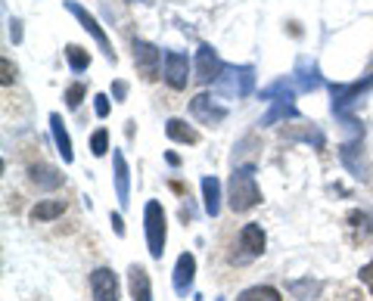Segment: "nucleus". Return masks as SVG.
I'll use <instances>...</instances> for the list:
<instances>
[{
    "label": "nucleus",
    "mask_w": 373,
    "mask_h": 301,
    "mask_svg": "<svg viewBox=\"0 0 373 301\" xmlns=\"http://www.w3.org/2000/svg\"><path fill=\"white\" fill-rule=\"evenodd\" d=\"M66 199H41V202H34L31 205V220L34 224H50V220H56V218H62L66 215Z\"/></svg>",
    "instance_id": "a211bd4d"
},
{
    "label": "nucleus",
    "mask_w": 373,
    "mask_h": 301,
    "mask_svg": "<svg viewBox=\"0 0 373 301\" xmlns=\"http://www.w3.org/2000/svg\"><path fill=\"white\" fill-rule=\"evenodd\" d=\"M237 301H283V295L274 286H249L239 292Z\"/></svg>",
    "instance_id": "5701e85b"
},
{
    "label": "nucleus",
    "mask_w": 373,
    "mask_h": 301,
    "mask_svg": "<svg viewBox=\"0 0 373 301\" xmlns=\"http://www.w3.org/2000/svg\"><path fill=\"white\" fill-rule=\"evenodd\" d=\"M361 140L364 137H352L349 143L339 146V162L345 165V171H349L352 177H358V180L367 183L370 180V165H367V158H364V143Z\"/></svg>",
    "instance_id": "39448f33"
},
{
    "label": "nucleus",
    "mask_w": 373,
    "mask_h": 301,
    "mask_svg": "<svg viewBox=\"0 0 373 301\" xmlns=\"http://www.w3.org/2000/svg\"><path fill=\"white\" fill-rule=\"evenodd\" d=\"M10 25H13V29H10V34H13V41H16V44H19V41H22V29H19V25H22V22H19V19H13Z\"/></svg>",
    "instance_id": "f704fd0d"
},
{
    "label": "nucleus",
    "mask_w": 373,
    "mask_h": 301,
    "mask_svg": "<svg viewBox=\"0 0 373 301\" xmlns=\"http://www.w3.org/2000/svg\"><path fill=\"white\" fill-rule=\"evenodd\" d=\"M162 78L171 91H186V81H190V59H186V53H177V50L165 53Z\"/></svg>",
    "instance_id": "423d86ee"
},
{
    "label": "nucleus",
    "mask_w": 373,
    "mask_h": 301,
    "mask_svg": "<svg viewBox=\"0 0 373 301\" xmlns=\"http://www.w3.org/2000/svg\"><path fill=\"white\" fill-rule=\"evenodd\" d=\"M124 96H128V84H124V81H115V84H112V100H115V103H124Z\"/></svg>",
    "instance_id": "2f4dec72"
},
{
    "label": "nucleus",
    "mask_w": 373,
    "mask_h": 301,
    "mask_svg": "<svg viewBox=\"0 0 373 301\" xmlns=\"http://www.w3.org/2000/svg\"><path fill=\"white\" fill-rule=\"evenodd\" d=\"M112 230H115V236H124V224H121V215H112Z\"/></svg>",
    "instance_id": "72a5a7b5"
},
{
    "label": "nucleus",
    "mask_w": 373,
    "mask_h": 301,
    "mask_svg": "<svg viewBox=\"0 0 373 301\" xmlns=\"http://www.w3.org/2000/svg\"><path fill=\"white\" fill-rule=\"evenodd\" d=\"M66 59H69V68L78 75V72H84L87 66H91V53L87 50H81L78 44H69L66 47Z\"/></svg>",
    "instance_id": "a878e982"
},
{
    "label": "nucleus",
    "mask_w": 373,
    "mask_h": 301,
    "mask_svg": "<svg viewBox=\"0 0 373 301\" xmlns=\"http://www.w3.org/2000/svg\"><path fill=\"white\" fill-rule=\"evenodd\" d=\"M112 165H115V196H119L121 208H128L131 205V168H128V162H124L121 149L112 153Z\"/></svg>",
    "instance_id": "4468645a"
},
{
    "label": "nucleus",
    "mask_w": 373,
    "mask_h": 301,
    "mask_svg": "<svg viewBox=\"0 0 373 301\" xmlns=\"http://www.w3.org/2000/svg\"><path fill=\"white\" fill-rule=\"evenodd\" d=\"M29 180H31V187L50 193V190H59L66 177L59 174V168H53V165H47V162H38V165L29 168Z\"/></svg>",
    "instance_id": "2eb2a0df"
},
{
    "label": "nucleus",
    "mask_w": 373,
    "mask_h": 301,
    "mask_svg": "<svg viewBox=\"0 0 373 301\" xmlns=\"http://www.w3.org/2000/svg\"><path fill=\"white\" fill-rule=\"evenodd\" d=\"M94 112H96V118H106V115H109V96L96 93L94 96Z\"/></svg>",
    "instance_id": "c756f323"
},
{
    "label": "nucleus",
    "mask_w": 373,
    "mask_h": 301,
    "mask_svg": "<svg viewBox=\"0 0 373 301\" xmlns=\"http://www.w3.org/2000/svg\"><path fill=\"white\" fill-rule=\"evenodd\" d=\"M224 63L218 59V53L209 47V44H202L199 53H197V66H193V72H197V81L199 84H218V78L224 75Z\"/></svg>",
    "instance_id": "6e6552de"
},
{
    "label": "nucleus",
    "mask_w": 373,
    "mask_h": 301,
    "mask_svg": "<svg viewBox=\"0 0 373 301\" xmlns=\"http://www.w3.org/2000/svg\"><path fill=\"white\" fill-rule=\"evenodd\" d=\"M162 63H165V53L159 47H153L146 41H134V66L146 81H156L159 72H162Z\"/></svg>",
    "instance_id": "0eeeda50"
},
{
    "label": "nucleus",
    "mask_w": 373,
    "mask_h": 301,
    "mask_svg": "<svg viewBox=\"0 0 373 301\" xmlns=\"http://www.w3.org/2000/svg\"><path fill=\"white\" fill-rule=\"evenodd\" d=\"M264 245H268V239H264V230L259 224H246L243 230L237 233V243H234V255H230V261L234 264H249L255 258H262L264 255Z\"/></svg>",
    "instance_id": "7ed1b4c3"
},
{
    "label": "nucleus",
    "mask_w": 373,
    "mask_h": 301,
    "mask_svg": "<svg viewBox=\"0 0 373 301\" xmlns=\"http://www.w3.org/2000/svg\"><path fill=\"white\" fill-rule=\"evenodd\" d=\"M91 295L94 301H119V277L109 267H96L91 273Z\"/></svg>",
    "instance_id": "f8f14e48"
},
{
    "label": "nucleus",
    "mask_w": 373,
    "mask_h": 301,
    "mask_svg": "<svg viewBox=\"0 0 373 301\" xmlns=\"http://www.w3.org/2000/svg\"><path fill=\"white\" fill-rule=\"evenodd\" d=\"M361 282H364V286H367V289L373 292V258H370V261L361 267Z\"/></svg>",
    "instance_id": "7c9ffc66"
},
{
    "label": "nucleus",
    "mask_w": 373,
    "mask_h": 301,
    "mask_svg": "<svg viewBox=\"0 0 373 301\" xmlns=\"http://www.w3.org/2000/svg\"><path fill=\"white\" fill-rule=\"evenodd\" d=\"M171 282H174V292L181 298H186L193 292V282H197V258L190 252H184L174 264V273H171Z\"/></svg>",
    "instance_id": "ddd939ff"
},
{
    "label": "nucleus",
    "mask_w": 373,
    "mask_h": 301,
    "mask_svg": "<svg viewBox=\"0 0 373 301\" xmlns=\"http://www.w3.org/2000/svg\"><path fill=\"white\" fill-rule=\"evenodd\" d=\"M373 87V75L361 78V81H352V84H330V93H333V115H349V106L361 100V93H367Z\"/></svg>",
    "instance_id": "20e7f679"
},
{
    "label": "nucleus",
    "mask_w": 373,
    "mask_h": 301,
    "mask_svg": "<svg viewBox=\"0 0 373 301\" xmlns=\"http://www.w3.org/2000/svg\"><path fill=\"white\" fill-rule=\"evenodd\" d=\"M84 96H87V87H84V84H72V87L66 91V106H69V109H78Z\"/></svg>",
    "instance_id": "c85d7f7f"
},
{
    "label": "nucleus",
    "mask_w": 373,
    "mask_h": 301,
    "mask_svg": "<svg viewBox=\"0 0 373 301\" xmlns=\"http://www.w3.org/2000/svg\"><path fill=\"white\" fill-rule=\"evenodd\" d=\"M308 63L305 59H302L299 63V72H296V81H299V91H317V87H321V75H317V68H305Z\"/></svg>",
    "instance_id": "bb28decb"
},
{
    "label": "nucleus",
    "mask_w": 373,
    "mask_h": 301,
    "mask_svg": "<svg viewBox=\"0 0 373 301\" xmlns=\"http://www.w3.org/2000/svg\"><path fill=\"white\" fill-rule=\"evenodd\" d=\"M289 292H292V295H296L299 301H311V298H314L317 295V292H321V282H317V280H292L289 282V286H287Z\"/></svg>",
    "instance_id": "393cba45"
},
{
    "label": "nucleus",
    "mask_w": 373,
    "mask_h": 301,
    "mask_svg": "<svg viewBox=\"0 0 373 301\" xmlns=\"http://www.w3.org/2000/svg\"><path fill=\"white\" fill-rule=\"evenodd\" d=\"M227 205L234 215H246L255 205H262V190L255 183V165L234 168V174L227 180Z\"/></svg>",
    "instance_id": "f257e3e1"
},
{
    "label": "nucleus",
    "mask_w": 373,
    "mask_h": 301,
    "mask_svg": "<svg viewBox=\"0 0 373 301\" xmlns=\"http://www.w3.org/2000/svg\"><path fill=\"white\" fill-rule=\"evenodd\" d=\"M165 162L171 165V168H177V165H181V155H177V153H165Z\"/></svg>",
    "instance_id": "c9c22d12"
},
{
    "label": "nucleus",
    "mask_w": 373,
    "mask_h": 301,
    "mask_svg": "<svg viewBox=\"0 0 373 301\" xmlns=\"http://www.w3.org/2000/svg\"><path fill=\"white\" fill-rule=\"evenodd\" d=\"M66 10L72 13L78 22H81V29H84V31H91V34H94V41L100 44V50L106 53V59H112V63H115V53H112V47H109V38H106V31L100 29V22H96L81 4H75V0H66Z\"/></svg>",
    "instance_id": "9d476101"
},
{
    "label": "nucleus",
    "mask_w": 373,
    "mask_h": 301,
    "mask_svg": "<svg viewBox=\"0 0 373 301\" xmlns=\"http://www.w3.org/2000/svg\"><path fill=\"white\" fill-rule=\"evenodd\" d=\"M283 137H289V140H305V143H314V149H324V134H321V131H317L314 125H305L302 131L283 128Z\"/></svg>",
    "instance_id": "b1692460"
},
{
    "label": "nucleus",
    "mask_w": 373,
    "mask_h": 301,
    "mask_svg": "<svg viewBox=\"0 0 373 301\" xmlns=\"http://www.w3.org/2000/svg\"><path fill=\"white\" fill-rule=\"evenodd\" d=\"M252 84H255V68H252V66L224 68V75L218 78V87H221V91L237 93V96H249V93H252Z\"/></svg>",
    "instance_id": "1a4fd4ad"
},
{
    "label": "nucleus",
    "mask_w": 373,
    "mask_h": 301,
    "mask_svg": "<svg viewBox=\"0 0 373 301\" xmlns=\"http://www.w3.org/2000/svg\"><path fill=\"white\" fill-rule=\"evenodd\" d=\"M128 289L134 301H153V282H149V273L140 264H131L128 267Z\"/></svg>",
    "instance_id": "dca6fc26"
},
{
    "label": "nucleus",
    "mask_w": 373,
    "mask_h": 301,
    "mask_svg": "<svg viewBox=\"0 0 373 301\" xmlns=\"http://www.w3.org/2000/svg\"><path fill=\"white\" fill-rule=\"evenodd\" d=\"M13 78H16V68L10 66V59L4 56V87H10V84H13Z\"/></svg>",
    "instance_id": "473e14b6"
},
{
    "label": "nucleus",
    "mask_w": 373,
    "mask_h": 301,
    "mask_svg": "<svg viewBox=\"0 0 373 301\" xmlns=\"http://www.w3.org/2000/svg\"><path fill=\"white\" fill-rule=\"evenodd\" d=\"M144 230H146L149 258L162 261V255H165V236H168V218H165L162 202H156V199L146 202V208H144Z\"/></svg>",
    "instance_id": "f03ea898"
},
{
    "label": "nucleus",
    "mask_w": 373,
    "mask_h": 301,
    "mask_svg": "<svg viewBox=\"0 0 373 301\" xmlns=\"http://www.w3.org/2000/svg\"><path fill=\"white\" fill-rule=\"evenodd\" d=\"M345 224H349V230H354V233L361 236V243L373 239V215H370V211H358V208H354L352 215L345 218Z\"/></svg>",
    "instance_id": "4be33fe9"
},
{
    "label": "nucleus",
    "mask_w": 373,
    "mask_h": 301,
    "mask_svg": "<svg viewBox=\"0 0 373 301\" xmlns=\"http://www.w3.org/2000/svg\"><path fill=\"white\" fill-rule=\"evenodd\" d=\"M287 118H299V109L292 106V96H283V100H274L271 106V112L264 115V118L259 121L262 128H271V125H277V121H287Z\"/></svg>",
    "instance_id": "412c9836"
},
{
    "label": "nucleus",
    "mask_w": 373,
    "mask_h": 301,
    "mask_svg": "<svg viewBox=\"0 0 373 301\" xmlns=\"http://www.w3.org/2000/svg\"><path fill=\"white\" fill-rule=\"evenodd\" d=\"M190 112H193V118H199L202 125H212V128H218L221 121L227 118V109L221 103H215V96H209V93L193 96V100H190Z\"/></svg>",
    "instance_id": "9b49d317"
},
{
    "label": "nucleus",
    "mask_w": 373,
    "mask_h": 301,
    "mask_svg": "<svg viewBox=\"0 0 373 301\" xmlns=\"http://www.w3.org/2000/svg\"><path fill=\"white\" fill-rule=\"evenodd\" d=\"M91 153L96 158H103L106 153H109V131H106V128H100V131H94V134H91Z\"/></svg>",
    "instance_id": "cd10ccee"
},
{
    "label": "nucleus",
    "mask_w": 373,
    "mask_h": 301,
    "mask_svg": "<svg viewBox=\"0 0 373 301\" xmlns=\"http://www.w3.org/2000/svg\"><path fill=\"white\" fill-rule=\"evenodd\" d=\"M50 134H53V143H56L59 155H62V162L72 165V162H75L72 140H69V131H66V125H62V115H59V112H53V115H50Z\"/></svg>",
    "instance_id": "f3484780"
},
{
    "label": "nucleus",
    "mask_w": 373,
    "mask_h": 301,
    "mask_svg": "<svg viewBox=\"0 0 373 301\" xmlns=\"http://www.w3.org/2000/svg\"><path fill=\"white\" fill-rule=\"evenodd\" d=\"M202 208H206L209 218H218V211H221V183L215 174L202 177Z\"/></svg>",
    "instance_id": "aec40b11"
},
{
    "label": "nucleus",
    "mask_w": 373,
    "mask_h": 301,
    "mask_svg": "<svg viewBox=\"0 0 373 301\" xmlns=\"http://www.w3.org/2000/svg\"><path fill=\"white\" fill-rule=\"evenodd\" d=\"M165 134H168V140H174V143H186V146L199 143V131L193 125H186L184 118H168L165 121Z\"/></svg>",
    "instance_id": "6ab92c4d"
}]
</instances>
